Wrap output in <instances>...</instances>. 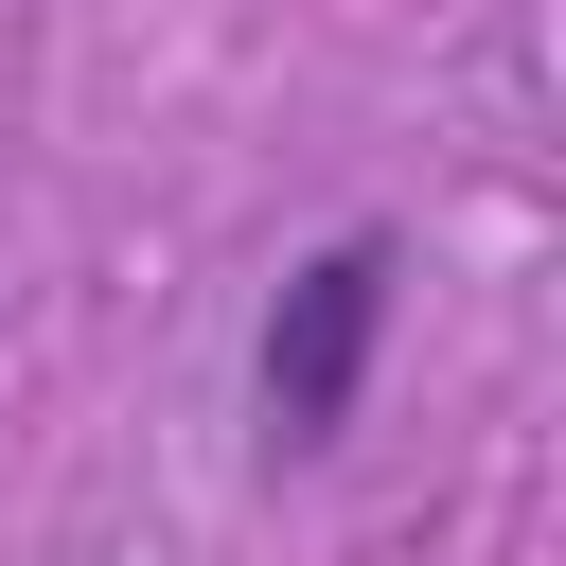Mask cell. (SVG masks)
I'll use <instances>...</instances> for the list:
<instances>
[{
  "mask_svg": "<svg viewBox=\"0 0 566 566\" xmlns=\"http://www.w3.org/2000/svg\"><path fill=\"white\" fill-rule=\"evenodd\" d=\"M371 336H389V230H336V248L265 301V442H283V460H318V442L354 424Z\"/></svg>",
  "mask_w": 566,
  "mask_h": 566,
  "instance_id": "cell-1",
  "label": "cell"
}]
</instances>
